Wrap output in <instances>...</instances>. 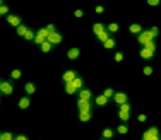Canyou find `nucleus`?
Segmentation results:
<instances>
[{
	"instance_id": "1",
	"label": "nucleus",
	"mask_w": 161,
	"mask_h": 140,
	"mask_svg": "<svg viewBox=\"0 0 161 140\" xmlns=\"http://www.w3.org/2000/svg\"><path fill=\"white\" fill-rule=\"evenodd\" d=\"M142 140H160V130L158 126H151L149 130L142 133Z\"/></svg>"
},
{
	"instance_id": "2",
	"label": "nucleus",
	"mask_w": 161,
	"mask_h": 140,
	"mask_svg": "<svg viewBox=\"0 0 161 140\" xmlns=\"http://www.w3.org/2000/svg\"><path fill=\"white\" fill-rule=\"evenodd\" d=\"M154 38H156V36H154L153 33H151V31L147 29V31H142V33L139 34V43L146 46V44H149V43H153Z\"/></svg>"
},
{
	"instance_id": "3",
	"label": "nucleus",
	"mask_w": 161,
	"mask_h": 140,
	"mask_svg": "<svg viewBox=\"0 0 161 140\" xmlns=\"http://www.w3.org/2000/svg\"><path fill=\"white\" fill-rule=\"evenodd\" d=\"M48 36H50V33L46 31V28H41L40 31H38V34H36L35 41L38 43V44H43V43L48 41Z\"/></svg>"
},
{
	"instance_id": "4",
	"label": "nucleus",
	"mask_w": 161,
	"mask_h": 140,
	"mask_svg": "<svg viewBox=\"0 0 161 140\" xmlns=\"http://www.w3.org/2000/svg\"><path fill=\"white\" fill-rule=\"evenodd\" d=\"M0 91H2V94H5V96H10L12 92H14V87L10 85V82H0Z\"/></svg>"
},
{
	"instance_id": "5",
	"label": "nucleus",
	"mask_w": 161,
	"mask_h": 140,
	"mask_svg": "<svg viewBox=\"0 0 161 140\" xmlns=\"http://www.w3.org/2000/svg\"><path fill=\"white\" fill-rule=\"evenodd\" d=\"M63 82H65V84H70V82H74V80H76L77 79V75H76V70H67V72H65V74H63Z\"/></svg>"
},
{
	"instance_id": "6",
	"label": "nucleus",
	"mask_w": 161,
	"mask_h": 140,
	"mask_svg": "<svg viewBox=\"0 0 161 140\" xmlns=\"http://www.w3.org/2000/svg\"><path fill=\"white\" fill-rule=\"evenodd\" d=\"M139 55H140V58H142V60H151V58L154 56V50H151V48H142Z\"/></svg>"
},
{
	"instance_id": "7",
	"label": "nucleus",
	"mask_w": 161,
	"mask_h": 140,
	"mask_svg": "<svg viewBox=\"0 0 161 140\" xmlns=\"http://www.w3.org/2000/svg\"><path fill=\"white\" fill-rule=\"evenodd\" d=\"M79 56H81V50H79V48H70L69 51H67V58H69L70 62L77 60Z\"/></svg>"
},
{
	"instance_id": "8",
	"label": "nucleus",
	"mask_w": 161,
	"mask_h": 140,
	"mask_svg": "<svg viewBox=\"0 0 161 140\" xmlns=\"http://www.w3.org/2000/svg\"><path fill=\"white\" fill-rule=\"evenodd\" d=\"M113 99H115V103L117 104H125L127 103V94L125 92H115V96H113Z\"/></svg>"
},
{
	"instance_id": "9",
	"label": "nucleus",
	"mask_w": 161,
	"mask_h": 140,
	"mask_svg": "<svg viewBox=\"0 0 161 140\" xmlns=\"http://www.w3.org/2000/svg\"><path fill=\"white\" fill-rule=\"evenodd\" d=\"M48 43H51V44H60V43H62V34H60V33L50 34L48 36Z\"/></svg>"
},
{
	"instance_id": "10",
	"label": "nucleus",
	"mask_w": 161,
	"mask_h": 140,
	"mask_svg": "<svg viewBox=\"0 0 161 140\" xmlns=\"http://www.w3.org/2000/svg\"><path fill=\"white\" fill-rule=\"evenodd\" d=\"M77 108H79V111H91V104H89V101H82V99H79Z\"/></svg>"
},
{
	"instance_id": "11",
	"label": "nucleus",
	"mask_w": 161,
	"mask_h": 140,
	"mask_svg": "<svg viewBox=\"0 0 161 140\" xmlns=\"http://www.w3.org/2000/svg\"><path fill=\"white\" fill-rule=\"evenodd\" d=\"M17 106H19L21 109H28L29 106H31V99L29 98H21L19 99V103H17Z\"/></svg>"
},
{
	"instance_id": "12",
	"label": "nucleus",
	"mask_w": 161,
	"mask_h": 140,
	"mask_svg": "<svg viewBox=\"0 0 161 140\" xmlns=\"http://www.w3.org/2000/svg\"><path fill=\"white\" fill-rule=\"evenodd\" d=\"M106 31V28L103 26V24H99V22H96V24H93V33L96 36H99L101 33H105Z\"/></svg>"
},
{
	"instance_id": "13",
	"label": "nucleus",
	"mask_w": 161,
	"mask_h": 140,
	"mask_svg": "<svg viewBox=\"0 0 161 140\" xmlns=\"http://www.w3.org/2000/svg\"><path fill=\"white\" fill-rule=\"evenodd\" d=\"M91 120V111H79V121L87 123Z\"/></svg>"
},
{
	"instance_id": "14",
	"label": "nucleus",
	"mask_w": 161,
	"mask_h": 140,
	"mask_svg": "<svg viewBox=\"0 0 161 140\" xmlns=\"http://www.w3.org/2000/svg\"><path fill=\"white\" fill-rule=\"evenodd\" d=\"M7 22L10 24V26H15V28H19V26H21V19H19L17 15H9Z\"/></svg>"
},
{
	"instance_id": "15",
	"label": "nucleus",
	"mask_w": 161,
	"mask_h": 140,
	"mask_svg": "<svg viewBox=\"0 0 161 140\" xmlns=\"http://www.w3.org/2000/svg\"><path fill=\"white\" fill-rule=\"evenodd\" d=\"M89 98H91V91H89V89H81V92H79V99L89 101Z\"/></svg>"
},
{
	"instance_id": "16",
	"label": "nucleus",
	"mask_w": 161,
	"mask_h": 140,
	"mask_svg": "<svg viewBox=\"0 0 161 140\" xmlns=\"http://www.w3.org/2000/svg\"><path fill=\"white\" fill-rule=\"evenodd\" d=\"M129 31H130L132 34H140V33H142V28H140V24H130Z\"/></svg>"
},
{
	"instance_id": "17",
	"label": "nucleus",
	"mask_w": 161,
	"mask_h": 140,
	"mask_svg": "<svg viewBox=\"0 0 161 140\" xmlns=\"http://www.w3.org/2000/svg\"><path fill=\"white\" fill-rule=\"evenodd\" d=\"M24 89H26L28 94H35V92H36V85L33 84V82H28V84H24Z\"/></svg>"
},
{
	"instance_id": "18",
	"label": "nucleus",
	"mask_w": 161,
	"mask_h": 140,
	"mask_svg": "<svg viewBox=\"0 0 161 140\" xmlns=\"http://www.w3.org/2000/svg\"><path fill=\"white\" fill-rule=\"evenodd\" d=\"M106 31H108V33H112V34H115V33H118V24H117V22H112V24H108V28H106Z\"/></svg>"
},
{
	"instance_id": "19",
	"label": "nucleus",
	"mask_w": 161,
	"mask_h": 140,
	"mask_svg": "<svg viewBox=\"0 0 161 140\" xmlns=\"http://www.w3.org/2000/svg\"><path fill=\"white\" fill-rule=\"evenodd\" d=\"M28 33H29V29L26 28V26H19V28H17V34L21 36V38H26Z\"/></svg>"
},
{
	"instance_id": "20",
	"label": "nucleus",
	"mask_w": 161,
	"mask_h": 140,
	"mask_svg": "<svg viewBox=\"0 0 161 140\" xmlns=\"http://www.w3.org/2000/svg\"><path fill=\"white\" fill-rule=\"evenodd\" d=\"M94 101H96V104H98V106H105L106 103H108V99H106L105 96H103V94H99V96H98L96 99H94Z\"/></svg>"
},
{
	"instance_id": "21",
	"label": "nucleus",
	"mask_w": 161,
	"mask_h": 140,
	"mask_svg": "<svg viewBox=\"0 0 161 140\" xmlns=\"http://www.w3.org/2000/svg\"><path fill=\"white\" fill-rule=\"evenodd\" d=\"M51 46H53V44L48 43V41L43 43V44H41V51H43V53H50V51H51Z\"/></svg>"
},
{
	"instance_id": "22",
	"label": "nucleus",
	"mask_w": 161,
	"mask_h": 140,
	"mask_svg": "<svg viewBox=\"0 0 161 140\" xmlns=\"http://www.w3.org/2000/svg\"><path fill=\"white\" fill-rule=\"evenodd\" d=\"M113 135H115V133H113L112 128H105V130H103V139H112Z\"/></svg>"
},
{
	"instance_id": "23",
	"label": "nucleus",
	"mask_w": 161,
	"mask_h": 140,
	"mask_svg": "<svg viewBox=\"0 0 161 140\" xmlns=\"http://www.w3.org/2000/svg\"><path fill=\"white\" fill-rule=\"evenodd\" d=\"M0 140H15V139H14V135H12L10 132H5V133L0 135Z\"/></svg>"
},
{
	"instance_id": "24",
	"label": "nucleus",
	"mask_w": 161,
	"mask_h": 140,
	"mask_svg": "<svg viewBox=\"0 0 161 140\" xmlns=\"http://www.w3.org/2000/svg\"><path fill=\"white\" fill-rule=\"evenodd\" d=\"M103 46H105V48H106V50H112V48H113V46H115V41H113L112 38H108V39H106V41H105V43H103Z\"/></svg>"
},
{
	"instance_id": "25",
	"label": "nucleus",
	"mask_w": 161,
	"mask_h": 140,
	"mask_svg": "<svg viewBox=\"0 0 161 140\" xmlns=\"http://www.w3.org/2000/svg\"><path fill=\"white\" fill-rule=\"evenodd\" d=\"M65 92H67V94H74V92H76L74 84H65Z\"/></svg>"
},
{
	"instance_id": "26",
	"label": "nucleus",
	"mask_w": 161,
	"mask_h": 140,
	"mask_svg": "<svg viewBox=\"0 0 161 140\" xmlns=\"http://www.w3.org/2000/svg\"><path fill=\"white\" fill-rule=\"evenodd\" d=\"M103 96H105L106 99H110V98H113V96H115V92H113V89H110V87H108V89H105Z\"/></svg>"
},
{
	"instance_id": "27",
	"label": "nucleus",
	"mask_w": 161,
	"mask_h": 140,
	"mask_svg": "<svg viewBox=\"0 0 161 140\" xmlns=\"http://www.w3.org/2000/svg\"><path fill=\"white\" fill-rule=\"evenodd\" d=\"M10 75H12V79H15V80H17V79H21V75H22V72L21 70H12V72H10Z\"/></svg>"
},
{
	"instance_id": "28",
	"label": "nucleus",
	"mask_w": 161,
	"mask_h": 140,
	"mask_svg": "<svg viewBox=\"0 0 161 140\" xmlns=\"http://www.w3.org/2000/svg\"><path fill=\"white\" fill-rule=\"evenodd\" d=\"M70 84H74V87H76V89H81V87H82V79L77 77L76 80H74V82H70Z\"/></svg>"
},
{
	"instance_id": "29",
	"label": "nucleus",
	"mask_w": 161,
	"mask_h": 140,
	"mask_svg": "<svg viewBox=\"0 0 161 140\" xmlns=\"http://www.w3.org/2000/svg\"><path fill=\"white\" fill-rule=\"evenodd\" d=\"M117 132H118V133H120V135H125V133H127V132H129V128H127V126H125V125H120V126H118V128H117Z\"/></svg>"
},
{
	"instance_id": "30",
	"label": "nucleus",
	"mask_w": 161,
	"mask_h": 140,
	"mask_svg": "<svg viewBox=\"0 0 161 140\" xmlns=\"http://www.w3.org/2000/svg\"><path fill=\"white\" fill-rule=\"evenodd\" d=\"M118 116H120V120H129L130 118V113H125V111H118Z\"/></svg>"
},
{
	"instance_id": "31",
	"label": "nucleus",
	"mask_w": 161,
	"mask_h": 140,
	"mask_svg": "<svg viewBox=\"0 0 161 140\" xmlns=\"http://www.w3.org/2000/svg\"><path fill=\"white\" fill-rule=\"evenodd\" d=\"M142 74L149 77V75H153V69H151V67H144V69H142Z\"/></svg>"
},
{
	"instance_id": "32",
	"label": "nucleus",
	"mask_w": 161,
	"mask_h": 140,
	"mask_svg": "<svg viewBox=\"0 0 161 140\" xmlns=\"http://www.w3.org/2000/svg\"><path fill=\"white\" fill-rule=\"evenodd\" d=\"M161 2L160 0H147V5H149V7H156V5H160Z\"/></svg>"
},
{
	"instance_id": "33",
	"label": "nucleus",
	"mask_w": 161,
	"mask_h": 140,
	"mask_svg": "<svg viewBox=\"0 0 161 140\" xmlns=\"http://www.w3.org/2000/svg\"><path fill=\"white\" fill-rule=\"evenodd\" d=\"M7 12H9L7 5H5V4H2V5H0V14H2V15H5Z\"/></svg>"
},
{
	"instance_id": "34",
	"label": "nucleus",
	"mask_w": 161,
	"mask_h": 140,
	"mask_svg": "<svg viewBox=\"0 0 161 140\" xmlns=\"http://www.w3.org/2000/svg\"><path fill=\"white\" fill-rule=\"evenodd\" d=\"M98 38H99V39H101V41H103V43H105L106 39H108V31H105V33H101V34H99Z\"/></svg>"
},
{
	"instance_id": "35",
	"label": "nucleus",
	"mask_w": 161,
	"mask_h": 140,
	"mask_svg": "<svg viewBox=\"0 0 161 140\" xmlns=\"http://www.w3.org/2000/svg\"><path fill=\"white\" fill-rule=\"evenodd\" d=\"M46 31H48L50 34H53V33H57V31H55V26H53V24H48V26H46Z\"/></svg>"
},
{
	"instance_id": "36",
	"label": "nucleus",
	"mask_w": 161,
	"mask_h": 140,
	"mask_svg": "<svg viewBox=\"0 0 161 140\" xmlns=\"http://www.w3.org/2000/svg\"><path fill=\"white\" fill-rule=\"evenodd\" d=\"M35 38H36V36L33 34V31H29L28 34H26V38H24V39H26V41H31V39H35Z\"/></svg>"
},
{
	"instance_id": "37",
	"label": "nucleus",
	"mask_w": 161,
	"mask_h": 140,
	"mask_svg": "<svg viewBox=\"0 0 161 140\" xmlns=\"http://www.w3.org/2000/svg\"><path fill=\"white\" fill-rule=\"evenodd\" d=\"M74 15H76V17H79V19H81V17L84 15V12H82L81 9H76V12H74Z\"/></svg>"
},
{
	"instance_id": "38",
	"label": "nucleus",
	"mask_w": 161,
	"mask_h": 140,
	"mask_svg": "<svg viewBox=\"0 0 161 140\" xmlns=\"http://www.w3.org/2000/svg\"><path fill=\"white\" fill-rule=\"evenodd\" d=\"M146 120H147V116H146V114H139V116H137V121H139V123H144Z\"/></svg>"
},
{
	"instance_id": "39",
	"label": "nucleus",
	"mask_w": 161,
	"mask_h": 140,
	"mask_svg": "<svg viewBox=\"0 0 161 140\" xmlns=\"http://www.w3.org/2000/svg\"><path fill=\"white\" fill-rule=\"evenodd\" d=\"M124 60V53H117L115 55V62H122Z\"/></svg>"
},
{
	"instance_id": "40",
	"label": "nucleus",
	"mask_w": 161,
	"mask_h": 140,
	"mask_svg": "<svg viewBox=\"0 0 161 140\" xmlns=\"http://www.w3.org/2000/svg\"><path fill=\"white\" fill-rule=\"evenodd\" d=\"M94 10H96V14H103V10H105V7H103V5H98V7L94 9Z\"/></svg>"
},
{
	"instance_id": "41",
	"label": "nucleus",
	"mask_w": 161,
	"mask_h": 140,
	"mask_svg": "<svg viewBox=\"0 0 161 140\" xmlns=\"http://www.w3.org/2000/svg\"><path fill=\"white\" fill-rule=\"evenodd\" d=\"M149 31H151V33H153L154 36H158V28H156V26H154V28H151Z\"/></svg>"
},
{
	"instance_id": "42",
	"label": "nucleus",
	"mask_w": 161,
	"mask_h": 140,
	"mask_svg": "<svg viewBox=\"0 0 161 140\" xmlns=\"http://www.w3.org/2000/svg\"><path fill=\"white\" fill-rule=\"evenodd\" d=\"M15 139H17V140H28L26 137H24V135H19V137H15Z\"/></svg>"
},
{
	"instance_id": "43",
	"label": "nucleus",
	"mask_w": 161,
	"mask_h": 140,
	"mask_svg": "<svg viewBox=\"0 0 161 140\" xmlns=\"http://www.w3.org/2000/svg\"><path fill=\"white\" fill-rule=\"evenodd\" d=\"M15 140H17V139H15Z\"/></svg>"
}]
</instances>
